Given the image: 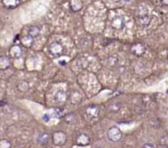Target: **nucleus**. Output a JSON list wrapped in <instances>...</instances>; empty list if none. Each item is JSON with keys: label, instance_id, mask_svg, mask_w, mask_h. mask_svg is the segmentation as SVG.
I'll use <instances>...</instances> for the list:
<instances>
[{"label": "nucleus", "instance_id": "1", "mask_svg": "<svg viewBox=\"0 0 168 148\" xmlns=\"http://www.w3.org/2000/svg\"><path fill=\"white\" fill-rule=\"evenodd\" d=\"M136 20L137 24L143 28H145L149 26L151 17L149 14V9L145 5H140L137 8Z\"/></svg>", "mask_w": 168, "mask_h": 148}, {"label": "nucleus", "instance_id": "2", "mask_svg": "<svg viewBox=\"0 0 168 148\" xmlns=\"http://www.w3.org/2000/svg\"><path fill=\"white\" fill-rule=\"evenodd\" d=\"M122 132L118 127H111L108 131V138L112 142H118L122 138Z\"/></svg>", "mask_w": 168, "mask_h": 148}, {"label": "nucleus", "instance_id": "3", "mask_svg": "<svg viewBox=\"0 0 168 148\" xmlns=\"http://www.w3.org/2000/svg\"><path fill=\"white\" fill-rule=\"evenodd\" d=\"M52 141L55 146L62 147L67 142V135L62 131H56L53 133Z\"/></svg>", "mask_w": 168, "mask_h": 148}, {"label": "nucleus", "instance_id": "4", "mask_svg": "<svg viewBox=\"0 0 168 148\" xmlns=\"http://www.w3.org/2000/svg\"><path fill=\"white\" fill-rule=\"evenodd\" d=\"M64 48L58 42H53L49 46V53L53 57H59L63 53Z\"/></svg>", "mask_w": 168, "mask_h": 148}, {"label": "nucleus", "instance_id": "5", "mask_svg": "<svg viewBox=\"0 0 168 148\" xmlns=\"http://www.w3.org/2000/svg\"><path fill=\"white\" fill-rule=\"evenodd\" d=\"M85 114L87 118L89 119H94L97 118L99 115V107L96 105L89 106L85 111Z\"/></svg>", "mask_w": 168, "mask_h": 148}, {"label": "nucleus", "instance_id": "6", "mask_svg": "<svg viewBox=\"0 0 168 148\" xmlns=\"http://www.w3.org/2000/svg\"><path fill=\"white\" fill-rule=\"evenodd\" d=\"M131 52L132 54H134L135 56L137 57H141L146 52V47L145 45L141 44V43H137L135 44L132 45L131 48Z\"/></svg>", "mask_w": 168, "mask_h": 148}, {"label": "nucleus", "instance_id": "7", "mask_svg": "<svg viewBox=\"0 0 168 148\" xmlns=\"http://www.w3.org/2000/svg\"><path fill=\"white\" fill-rule=\"evenodd\" d=\"M76 142L80 147H87L90 144V138L85 133H81L76 137Z\"/></svg>", "mask_w": 168, "mask_h": 148}, {"label": "nucleus", "instance_id": "8", "mask_svg": "<svg viewBox=\"0 0 168 148\" xmlns=\"http://www.w3.org/2000/svg\"><path fill=\"white\" fill-rule=\"evenodd\" d=\"M9 54L12 58H18L22 54V48L19 45H14L9 49Z\"/></svg>", "mask_w": 168, "mask_h": 148}, {"label": "nucleus", "instance_id": "9", "mask_svg": "<svg viewBox=\"0 0 168 148\" xmlns=\"http://www.w3.org/2000/svg\"><path fill=\"white\" fill-rule=\"evenodd\" d=\"M125 25V21L122 18L120 17H115L111 22V26L113 28L114 30H121Z\"/></svg>", "mask_w": 168, "mask_h": 148}, {"label": "nucleus", "instance_id": "10", "mask_svg": "<svg viewBox=\"0 0 168 148\" xmlns=\"http://www.w3.org/2000/svg\"><path fill=\"white\" fill-rule=\"evenodd\" d=\"M70 8L75 12H77L79 11H81L83 8L82 0H71L70 1Z\"/></svg>", "mask_w": 168, "mask_h": 148}, {"label": "nucleus", "instance_id": "11", "mask_svg": "<svg viewBox=\"0 0 168 148\" xmlns=\"http://www.w3.org/2000/svg\"><path fill=\"white\" fill-rule=\"evenodd\" d=\"M70 101L73 105H78L81 103L82 101V96L81 94L77 92V91H74L72 92L71 95H70Z\"/></svg>", "mask_w": 168, "mask_h": 148}, {"label": "nucleus", "instance_id": "12", "mask_svg": "<svg viewBox=\"0 0 168 148\" xmlns=\"http://www.w3.org/2000/svg\"><path fill=\"white\" fill-rule=\"evenodd\" d=\"M2 3L6 8H16L21 3V0H2Z\"/></svg>", "mask_w": 168, "mask_h": 148}, {"label": "nucleus", "instance_id": "13", "mask_svg": "<svg viewBox=\"0 0 168 148\" xmlns=\"http://www.w3.org/2000/svg\"><path fill=\"white\" fill-rule=\"evenodd\" d=\"M67 93L62 91V90H59L56 93V94L54 96L55 101L58 102V103H63L67 101Z\"/></svg>", "mask_w": 168, "mask_h": 148}, {"label": "nucleus", "instance_id": "14", "mask_svg": "<svg viewBox=\"0 0 168 148\" xmlns=\"http://www.w3.org/2000/svg\"><path fill=\"white\" fill-rule=\"evenodd\" d=\"M10 65H11V62H10V59L8 57L2 56L0 57V70L1 71L7 70L8 68H9Z\"/></svg>", "mask_w": 168, "mask_h": 148}, {"label": "nucleus", "instance_id": "15", "mask_svg": "<svg viewBox=\"0 0 168 148\" xmlns=\"http://www.w3.org/2000/svg\"><path fill=\"white\" fill-rule=\"evenodd\" d=\"M21 43L26 48H31L32 45L34 44V38L30 36L29 35L26 36H24L22 39V40H21Z\"/></svg>", "mask_w": 168, "mask_h": 148}, {"label": "nucleus", "instance_id": "16", "mask_svg": "<svg viewBox=\"0 0 168 148\" xmlns=\"http://www.w3.org/2000/svg\"><path fill=\"white\" fill-rule=\"evenodd\" d=\"M49 141V134L48 133H42L38 136L37 142L40 145H46Z\"/></svg>", "mask_w": 168, "mask_h": 148}, {"label": "nucleus", "instance_id": "17", "mask_svg": "<svg viewBox=\"0 0 168 148\" xmlns=\"http://www.w3.org/2000/svg\"><path fill=\"white\" fill-rule=\"evenodd\" d=\"M121 104L119 102H112V103L109 105L108 107V109L109 112L111 113H117L121 110Z\"/></svg>", "mask_w": 168, "mask_h": 148}, {"label": "nucleus", "instance_id": "18", "mask_svg": "<svg viewBox=\"0 0 168 148\" xmlns=\"http://www.w3.org/2000/svg\"><path fill=\"white\" fill-rule=\"evenodd\" d=\"M29 88H30L29 84H28L27 82H26V81H22V82H20L17 84V89L20 92H22V93H25V92L28 91Z\"/></svg>", "mask_w": 168, "mask_h": 148}, {"label": "nucleus", "instance_id": "19", "mask_svg": "<svg viewBox=\"0 0 168 148\" xmlns=\"http://www.w3.org/2000/svg\"><path fill=\"white\" fill-rule=\"evenodd\" d=\"M40 28L38 26H31L30 28L29 31H28V35L30 36H31L33 38H35L37 36L40 35Z\"/></svg>", "mask_w": 168, "mask_h": 148}, {"label": "nucleus", "instance_id": "20", "mask_svg": "<svg viewBox=\"0 0 168 148\" xmlns=\"http://www.w3.org/2000/svg\"><path fill=\"white\" fill-rule=\"evenodd\" d=\"M65 121L67 122L69 124H74L76 123V115L71 113V114H68L65 116Z\"/></svg>", "mask_w": 168, "mask_h": 148}, {"label": "nucleus", "instance_id": "21", "mask_svg": "<svg viewBox=\"0 0 168 148\" xmlns=\"http://www.w3.org/2000/svg\"><path fill=\"white\" fill-rule=\"evenodd\" d=\"M0 148H12V144L8 140L1 139L0 140Z\"/></svg>", "mask_w": 168, "mask_h": 148}, {"label": "nucleus", "instance_id": "22", "mask_svg": "<svg viewBox=\"0 0 168 148\" xmlns=\"http://www.w3.org/2000/svg\"><path fill=\"white\" fill-rule=\"evenodd\" d=\"M55 115H56V116L57 117H62V116H63L64 115H63V113H62V109H55V113H54Z\"/></svg>", "mask_w": 168, "mask_h": 148}, {"label": "nucleus", "instance_id": "23", "mask_svg": "<svg viewBox=\"0 0 168 148\" xmlns=\"http://www.w3.org/2000/svg\"><path fill=\"white\" fill-rule=\"evenodd\" d=\"M142 148H155V146L153 143H151V142H146L143 146Z\"/></svg>", "mask_w": 168, "mask_h": 148}, {"label": "nucleus", "instance_id": "24", "mask_svg": "<svg viewBox=\"0 0 168 148\" xmlns=\"http://www.w3.org/2000/svg\"><path fill=\"white\" fill-rule=\"evenodd\" d=\"M43 120L44 122H49L50 120V115L49 114H44V116H43Z\"/></svg>", "mask_w": 168, "mask_h": 148}, {"label": "nucleus", "instance_id": "25", "mask_svg": "<svg viewBox=\"0 0 168 148\" xmlns=\"http://www.w3.org/2000/svg\"><path fill=\"white\" fill-rule=\"evenodd\" d=\"M161 2H162V4L166 5V6H168V0H161Z\"/></svg>", "mask_w": 168, "mask_h": 148}, {"label": "nucleus", "instance_id": "26", "mask_svg": "<svg viewBox=\"0 0 168 148\" xmlns=\"http://www.w3.org/2000/svg\"><path fill=\"white\" fill-rule=\"evenodd\" d=\"M162 148H168V147L167 146H164V147H162Z\"/></svg>", "mask_w": 168, "mask_h": 148}, {"label": "nucleus", "instance_id": "27", "mask_svg": "<svg viewBox=\"0 0 168 148\" xmlns=\"http://www.w3.org/2000/svg\"><path fill=\"white\" fill-rule=\"evenodd\" d=\"M125 1H126V2H130L131 0H125Z\"/></svg>", "mask_w": 168, "mask_h": 148}, {"label": "nucleus", "instance_id": "28", "mask_svg": "<svg viewBox=\"0 0 168 148\" xmlns=\"http://www.w3.org/2000/svg\"><path fill=\"white\" fill-rule=\"evenodd\" d=\"M167 57H168V56H167Z\"/></svg>", "mask_w": 168, "mask_h": 148}]
</instances>
